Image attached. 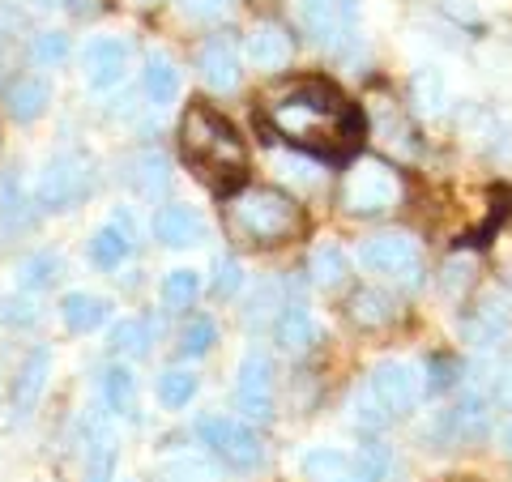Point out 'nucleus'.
Instances as JSON below:
<instances>
[{
	"label": "nucleus",
	"instance_id": "nucleus-1",
	"mask_svg": "<svg viewBox=\"0 0 512 482\" xmlns=\"http://www.w3.org/2000/svg\"><path fill=\"white\" fill-rule=\"evenodd\" d=\"M269 124L299 150H316L325 158H338L355 146L359 116L338 90L329 86H303L269 107Z\"/></svg>",
	"mask_w": 512,
	"mask_h": 482
},
{
	"label": "nucleus",
	"instance_id": "nucleus-2",
	"mask_svg": "<svg viewBox=\"0 0 512 482\" xmlns=\"http://www.w3.org/2000/svg\"><path fill=\"white\" fill-rule=\"evenodd\" d=\"M180 146L188 163L201 175H210V180H218V175H231L235 180L244 171V141L210 107H188V116L180 124Z\"/></svg>",
	"mask_w": 512,
	"mask_h": 482
},
{
	"label": "nucleus",
	"instance_id": "nucleus-3",
	"mask_svg": "<svg viewBox=\"0 0 512 482\" xmlns=\"http://www.w3.org/2000/svg\"><path fill=\"white\" fill-rule=\"evenodd\" d=\"M231 222L244 239L269 248L299 231V205L278 188H244L231 197Z\"/></svg>",
	"mask_w": 512,
	"mask_h": 482
},
{
	"label": "nucleus",
	"instance_id": "nucleus-4",
	"mask_svg": "<svg viewBox=\"0 0 512 482\" xmlns=\"http://www.w3.org/2000/svg\"><path fill=\"white\" fill-rule=\"evenodd\" d=\"M402 192H406L402 175H397L393 163L363 154L342 175V210L355 218H376V214H389L393 205L402 201Z\"/></svg>",
	"mask_w": 512,
	"mask_h": 482
},
{
	"label": "nucleus",
	"instance_id": "nucleus-5",
	"mask_svg": "<svg viewBox=\"0 0 512 482\" xmlns=\"http://www.w3.org/2000/svg\"><path fill=\"white\" fill-rule=\"evenodd\" d=\"M90 197V163L82 154H56L47 158L35 184V205L47 214H64Z\"/></svg>",
	"mask_w": 512,
	"mask_h": 482
},
{
	"label": "nucleus",
	"instance_id": "nucleus-6",
	"mask_svg": "<svg viewBox=\"0 0 512 482\" xmlns=\"http://www.w3.org/2000/svg\"><path fill=\"white\" fill-rule=\"evenodd\" d=\"M197 440H201V448H210L218 461L235 465V470H252V465H261V457H265L261 436H256L248 423L231 419V414H205L197 423Z\"/></svg>",
	"mask_w": 512,
	"mask_h": 482
},
{
	"label": "nucleus",
	"instance_id": "nucleus-7",
	"mask_svg": "<svg viewBox=\"0 0 512 482\" xmlns=\"http://www.w3.org/2000/svg\"><path fill=\"white\" fill-rule=\"evenodd\" d=\"M359 265L367 273H380V278H393L397 286H419L423 278V256L419 244L410 235H372L359 244Z\"/></svg>",
	"mask_w": 512,
	"mask_h": 482
},
{
	"label": "nucleus",
	"instance_id": "nucleus-8",
	"mask_svg": "<svg viewBox=\"0 0 512 482\" xmlns=\"http://www.w3.org/2000/svg\"><path fill=\"white\" fill-rule=\"evenodd\" d=\"M367 389H372V401L393 414V419H402V414H414L423 401V372L406 359H384L372 367V376H367Z\"/></svg>",
	"mask_w": 512,
	"mask_h": 482
},
{
	"label": "nucleus",
	"instance_id": "nucleus-9",
	"mask_svg": "<svg viewBox=\"0 0 512 482\" xmlns=\"http://www.w3.org/2000/svg\"><path fill=\"white\" fill-rule=\"evenodd\" d=\"M299 22L325 52H338L342 43L355 39L359 5L355 0H299Z\"/></svg>",
	"mask_w": 512,
	"mask_h": 482
},
{
	"label": "nucleus",
	"instance_id": "nucleus-10",
	"mask_svg": "<svg viewBox=\"0 0 512 482\" xmlns=\"http://www.w3.org/2000/svg\"><path fill=\"white\" fill-rule=\"evenodd\" d=\"M235 401L256 423L274 419V363H269V355H261V350H248V355L239 359Z\"/></svg>",
	"mask_w": 512,
	"mask_h": 482
},
{
	"label": "nucleus",
	"instance_id": "nucleus-11",
	"mask_svg": "<svg viewBox=\"0 0 512 482\" xmlns=\"http://www.w3.org/2000/svg\"><path fill=\"white\" fill-rule=\"evenodd\" d=\"M128 56H133V47L128 39H116V35H99L86 43L82 52V73H86V86L90 90H111L124 82L128 73Z\"/></svg>",
	"mask_w": 512,
	"mask_h": 482
},
{
	"label": "nucleus",
	"instance_id": "nucleus-12",
	"mask_svg": "<svg viewBox=\"0 0 512 482\" xmlns=\"http://www.w3.org/2000/svg\"><path fill=\"white\" fill-rule=\"evenodd\" d=\"M487 427H491V406H487V397L470 389L453 410L440 414L436 427H431V436L444 440V444H466V440H483Z\"/></svg>",
	"mask_w": 512,
	"mask_h": 482
},
{
	"label": "nucleus",
	"instance_id": "nucleus-13",
	"mask_svg": "<svg viewBox=\"0 0 512 482\" xmlns=\"http://www.w3.org/2000/svg\"><path fill=\"white\" fill-rule=\"evenodd\" d=\"M47 380H52V350L35 346V350H30V355L22 359L18 376H13V410H18V419H26V414L39 406Z\"/></svg>",
	"mask_w": 512,
	"mask_h": 482
},
{
	"label": "nucleus",
	"instance_id": "nucleus-14",
	"mask_svg": "<svg viewBox=\"0 0 512 482\" xmlns=\"http://www.w3.org/2000/svg\"><path fill=\"white\" fill-rule=\"evenodd\" d=\"M197 69H201V77H205V86L210 90H222V94L235 90L239 86V47H235V39L214 35L210 43L201 47Z\"/></svg>",
	"mask_w": 512,
	"mask_h": 482
},
{
	"label": "nucleus",
	"instance_id": "nucleus-15",
	"mask_svg": "<svg viewBox=\"0 0 512 482\" xmlns=\"http://www.w3.org/2000/svg\"><path fill=\"white\" fill-rule=\"evenodd\" d=\"M150 231L158 244H167V248H192L205 235V222L192 205H163V210L154 214Z\"/></svg>",
	"mask_w": 512,
	"mask_h": 482
},
{
	"label": "nucleus",
	"instance_id": "nucleus-16",
	"mask_svg": "<svg viewBox=\"0 0 512 482\" xmlns=\"http://www.w3.org/2000/svg\"><path fill=\"white\" fill-rule=\"evenodd\" d=\"M124 171H128L124 180L133 184L146 201L163 197L167 184H171V167H167V158L158 154V150H141V154H133V158H128V167H124Z\"/></svg>",
	"mask_w": 512,
	"mask_h": 482
},
{
	"label": "nucleus",
	"instance_id": "nucleus-17",
	"mask_svg": "<svg viewBox=\"0 0 512 482\" xmlns=\"http://www.w3.org/2000/svg\"><path fill=\"white\" fill-rule=\"evenodd\" d=\"M248 60L256 64V69H265V73L282 69V64L291 60V35H286L282 26H274V22H261L248 35Z\"/></svg>",
	"mask_w": 512,
	"mask_h": 482
},
{
	"label": "nucleus",
	"instance_id": "nucleus-18",
	"mask_svg": "<svg viewBox=\"0 0 512 482\" xmlns=\"http://www.w3.org/2000/svg\"><path fill=\"white\" fill-rule=\"evenodd\" d=\"M107 316H111V303L99 299V295H90V291H69V295L60 299V320H64V325H69L73 333H94V329H103Z\"/></svg>",
	"mask_w": 512,
	"mask_h": 482
},
{
	"label": "nucleus",
	"instance_id": "nucleus-19",
	"mask_svg": "<svg viewBox=\"0 0 512 482\" xmlns=\"http://www.w3.org/2000/svg\"><path fill=\"white\" fill-rule=\"evenodd\" d=\"M316 320L308 308H282L278 316V325H274V342L286 350V355H308V350L316 346Z\"/></svg>",
	"mask_w": 512,
	"mask_h": 482
},
{
	"label": "nucleus",
	"instance_id": "nucleus-20",
	"mask_svg": "<svg viewBox=\"0 0 512 482\" xmlns=\"http://www.w3.org/2000/svg\"><path fill=\"white\" fill-rule=\"evenodd\" d=\"M299 474L303 482H355V474H350V457L342 453V448H308V453L299 457Z\"/></svg>",
	"mask_w": 512,
	"mask_h": 482
},
{
	"label": "nucleus",
	"instance_id": "nucleus-21",
	"mask_svg": "<svg viewBox=\"0 0 512 482\" xmlns=\"http://www.w3.org/2000/svg\"><path fill=\"white\" fill-rule=\"evenodd\" d=\"M141 86H146V99L154 107H167L180 99V69H175V60L163 56V52H150L146 56V73H141Z\"/></svg>",
	"mask_w": 512,
	"mask_h": 482
},
{
	"label": "nucleus",
	"instance_id": "nucleus-22",
	"mask_svg": "<svg viewBox=\"0 0 512 482\" xmlns=\"http://www.w3.org/2000/svg\"><path fill=\"white\" fill-rule=\"evenodd\" d=\"M508 308L504 303H495V299H487L478 312H470V320L461 325V333H466V342L470 346H495V342H504V333H508Z\"/></svg>",
	"mask_w": 512,
	"mask_h": 482
},
{
	"label": "nucleus",
	"instance_id": "nucleus-23",
	"mask_svg": "<svg viewBox=\"0 0 512 482\" xmlns=\"http://www.w3.org/2000/svg\"><path fill=\"white\" fill-rule=\"evenodd\" d=\"M128 252H133V239H128L116 222H107V227H99L90 235V244H86V256H90V265H99V269H120L128 261Z\"/></svg>",
	"mask_w": 512,
	"mask_h": 482
},
{
	"label": "nucleus",
	"instance_id": "nucleus-24",
	"mask_svg": "<svg viewBox=\"0 0 512 482\" xmlns=\"http://www.w3.org/2000/svg\"><path fill=\"white\" fill-rule=\"evenodd\" d=\"M47 103H52V86H47L43 77H22V82L9 90V116L22 124L39 120Z\"/></svg>",
	"mask_w": 512,
	"mask_h": 482
},
{
	"label": "nucleus",
	"instance_id": "nucleus-25",
	"mask_svg": "<svg viewBox=\"0 0 512 482\" xmlns=\"http://www.w3.org/2000/svg\"><path fill=\"white\" fill-rule=\"evenodd\" d=\"M393 316H397V303L384 295V291L363 286V291L350 295V320H355L359 329H380V325H389Z\"/></svg>",
	"mask_w": 512,
	"mask_h": 482
},
{
	"label": "nucleus",
	"instance_id": "nucleus-26",
	"mask_svg": "<svg viewBox=\"0 0 512 482\" xmlns=\"http://www.w3.org/2000/svg\"><path fill=\"white\" fill-rule=\"evenodd\" d=\"M308 273H312L316 286L333 291V286H342V282L350 278V256H346L338 244H320V248L312 252V261H308Z\"/></svg>",
	"mask_w": 512,
	"mask_h": 482
},
{
	"label": "nucleus",
	"instance_id": "nucleus-27",
	"mask_svg": "<svg viewBox=\"0 0 512 482\" xmlns=\"http://www.w3.org/2000/svg\"><path fill=\"white\" fill-rule=\"evenodd\" d=\"M410 94H414L419 116H440V111L448 107V82H444V73H436V69H419V73H414Z\"/></svg>",
	"mask_w": 512,
	"mask_h": 482
},
{
	"label": "nucleus",
	"instance_id": "nucleus-28",
	"mask_svg": "<svg viewBox=\"0 0 512 482\" xmlns=\"http://www.w3.org/2000/svg\"><path fill=\"white\" fill-rule=\"evenodd\" d=\"M103 401L111 414H124V419L137 410V380L128 367H107L103 372Z\"/></svg>",
	"mask_w": 512,
	"mask_h": 482
},
{
	"label": "nucleus",
	"instance_id": "nucleus-29",
	"mask_svg": "<svg viewBox=\"0 0 512 482\" xmlns=\"http://www.w3.org/2000/svg\"><path fill=\"white\" fill-rule=\"evenodd\" d=\"M154 393H158V406H167V410H184L188 401L197 397V376H192L188 367H167V372L158 376Z\"/></svg>",
	"mask_w": 512,
	"mask_h": 482
},
{
	"label": "nucleus",
	"instance_id": "nucleus-30",
	"mask_svg": "<svg viewBox=\"0 0 512 482\" xmlns=\"http://www.w3.org/2000/svg\"><path fill=\"white\" fill-rule=\"evenodd\" d=\"M393 470V457L384 444H359V453L350 457V474H355V482H384Z\"/></svg>",
	"mask_w": 512,
	"mask_h": 482
},
{
	"label": "nucleus",
	"instance_id": "nucleus-31",
	"mask_svg": "<svg viewBox=\"0 0 512 482\" xmlns=\"http://www.w3.org/2000/svg\"><path fill=\"white\" fill-rule=\"evenodd\" d=\"M60 273V256L56 252H30L26 261L18 265V286L22 291H43V286H52Z\"/></svg>",
	"mask_w": 512,
	"mask_h": 482
},
{
	"label": "nucleus",
	"instance_id": "nucleus-32",
	"mask_svg": "<svg viewBox=\"0 0 512 482\" xmlns=\"http://www.w3.org/2000/svg\"><path fill=\"white\" fill-rule=\"evenodd\" d=\"M111 350L124 359H141L150 350V325L146 320H120V325L111 329Z\"/></svg>",
	"mask_w": 512,
	"mask_h": 482
},
{
	"label": "nucleus",
	"instance_id": "nucleus-33",
	"mask_svg": "<svg viewBox=\"0 0 512 482\" xmlns=\"http://www.w3.org/2000/svg\"><path fill=\"white\" fill-rule=\"evenodd\" d=\"M111 478H116V444H111V436H99L86 448V482H111Z\"/></svg>",
	"mask_w": 512,
	"mask_h": 482
},
{
	"label": "nucleus",
	"instance_id": "nucleus-34",
	"mask_svg": "<svg viewBox=\"0 0 512 482\" xmlns=\"http://www.w3.org/2000/svg\"><path fill=\"white\" fill-rule=\"evenodd\" d=\"M201 295V273L192 269H171L163 278V299L171 303V308H188L192 299Z\"/></svg>",
	"mask_w": 512,
	"mask_h": 482
},
{
	"label": "nucleus",
	"instance_id": "nucleus-35",
	"mask_svg": "<svg viewBox=\"0 0 512 482\" xmlns=\"http://www.w3.org/2000/svg\"><path fill=\"white\" fill-rule=\"evenodd\" d=\"M214 320L210 316H192L188 325H184V333H180V350L188 359H201V355H210V346H214Z\"/></svg>",
	"mask_w": 512,
	"mask_h": 482
},
{
	"label": "nucleus",
	"instance_id": "nucleus-36",
	"mask_svg": "<svg viewBox=\"0 0 512 482\" xmlns=\"http://www.w3.org/2000/svg\"><path fill=\"white\" fill-rule=\"evenodd\" d=\"M30 56H35V64H43V69H52V64L69 56V35H64V30H43V35H35V43H30Z\"/></svg>",
	"mask_w": 512,
	"mask_h": 482
},
{
	"label": "nucleus",
	"instance_id": "nucleus-37",
	"mask_svg": "<svg viewBox=\"0 0 512 482\" xmlns=\"http://www.w3.org/2000/svg\"><path fill=\"white\" fill-rule=\"evenodd\" d=\"M239 286H244V269H239V261L235 256H218L214 261V295L231 299V295H239Z\"/></svg>",
	"mask_w": 512,
	"mask_h": 482
},
{
	"label": "nucleus",
	"instance_id": "nucleus-38",
	"mask_svg": "<svg viewBox=\"0 0 512 482\" xmlns=\"http://www.w3.org/2000/svg\"><path fill=\"white\" fill-rule=\"evenodd\" d=\"M0 192H5V227L13 231V227H26V192H22V184L13 180V175H5L0 180Z\"/></svg>",
	"mask_w": 512,
	"mask_h": 482
},
{
	"label": "nucleus",
	"instance_id": "nucleus-39",
	"mask_svg": "<svg viewBox=\"0 0 512 482\" xmlns=\"http://www.w3.org/2000/svg\"><path fill=\"white\" fill-rule=\"evenodd\" d=\"M167 478H171V482H218L214 465H205L201 457H180V461H171V465H167Z\"/></svg>",
	"mask_w": 512,
	"mask_h": 482
},
{
	"label": "nucleus",
	"instance_id": "nucleus-40",
	"mask_svg": "<svg viewBox=\"0 0 512 482\" xmlns=\"http://www.w3.org/2000/svg\"><path fill=\"white\" fill-rule=\"evenodd\" d=\"M470 278H474V256H453V261L444 265V291H448V295L466 291Z\"/></svg>",
	"mask_w": 512,
	"mask_h": 482
},
{
	"label": "nucleus",
	"instance_id": "nucleus-41",
	"mask_svg": "<svg viewBox=\"0 0 512 482\" xmlns=\"http://www.w3.org/2000/svg\"><path fill=\"white\" fill-rule=\"evenodd\" d=\"M231 5H235V0H180V13H184V18L205 22V18H218V13H227Z\"/></svg>",
	"mask_w": 512,
	"mask_h": 482
},
{
	"label": "nucleus",
	"instance_id": "nucleus-42",
	"mask_svg": "<svg viewBox=\"0 0 512 482\" xmlns=\"http://www.w3.org/2000/svg\"><path fill=\"white\" fill-rule=\"evenodd\" d=\"M5 320H9V325H35V303H30V299H9L5 303Z\"/></svg>",
	"mask_w": 512,
	"mask_h": 482
},
{
	"label": "nucleus",
	"instance_id": "nucleus-43",
	"mask_svg": "<svg viewBox=\"0 0 512 482\" xmlns=\"http://www.w3.org/2000/svg\"><path fill=\"white\" fill-rule=\"evenodd\" d=\"M431 376H436V380H431V389H448V384H453V380H448V376H453V363H444V359H436V367H431Z\"/></svg>",
	"mask_w": 512,
	"mask_h": 482
},
{
	"label": "nucleus",
	"instance_id": "nucleus-44",
	"mask_svg": "<svg viewBox=\"0 0 512 482\" xmlns=\"http://www.w3.org/2000/svg\"><path fill=\"white\" fill-rule=\"evenodd\" d=\"M111 222H116V227L128 235V239H137V227H133V214H128V210H116V214H111Z\"/></svg>",
	"mask_w": 512,
	"mask_h": 482
},
{
	"label": "nucleus",
	"instance_id": "nucleus-45",
	"mask_svg": "<svg viewBox=\"0 0 512 482\" xmlns=\"http://www.w3.org/2000/svg\"><path fill=\"white\" fill-rule=\"evenodd\" d=\"M35 5H43V9H73V0H35Z\"/></svg>",
	"mask_w": 512,
	"mask_h": 482
},
{
	"label": "nucleus",
	"instance_id": "nucleus-46",
	"mask_svg": "<svg viewBox=\"0 0 512 482\" xmlns=\"http://www.w3.org/2000/svg\"><path fill=\"white\" fill-rule=\"evenodd\" d=\"M504 444H508V448H512V423H508V431H504Z\"/></svg>",
	"mask_w": 512,
	"mask_h": 482
},
{
	"label": "nucleus",
	"instance_id": "nucleus-47",
	"mask_svg": "<svg viewBox=\"0 0 512 482\" xmlns=\"http://www.w3.org/2000/svg\"><path fill=\"white\" fill-rule=\"evenodd\" d=\"M141 5H150V0H141Z\"/></svg>",
	"mask_w": 512,
	"mask_h": 482
}]
</instances>
